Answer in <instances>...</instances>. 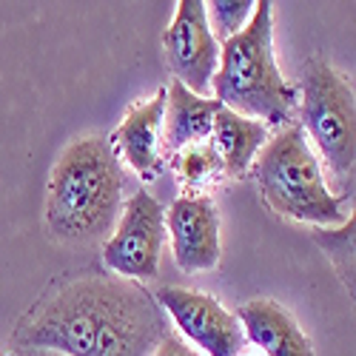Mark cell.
I'll use <instances>...</instances> for the list:
<instances>
[{
    "mask_svg": "<svg viewBox=\"0 0 356 356\" xmlns=\"http://www.w3.org/2000/svg\"><path fill=\"white\" fill-rule=\"evenodd\" d=\"M171 325L143 282L83 274L57 285L23 316L15 342L66 356H154Z\"/></svg>",
    "mask_w": 356,
    "mask_h": 356,
    "instance_id": "cell-1",
    "label": "cell"
},
{
    "mask_svg": "<svg viewBox=\"0 0 356 356\" xmlns=\"http://www.w3.org/2000/svg\"><path fill=\"white\" fill-rule=\"evenodd\" d=\"M126 171L106 137L72 140L57 157L46 186V225L60 243L108 240L123 211Z\"/></svg>",
    "mask_w": 356,
    "mask_h": 356,
    "instance_id": "cell-2",
    "label": "cell"
},
{
    "mask_svg": "<svg viewBox=\"0 0 356 356\" xmlns=\"http://www.w3.org/2000/svg\"><path fill=\"white\" fill-rule=\"evenodd\" d=\"M214 100L259 120L262 126H288L296 108V88L282 77L274 57V3L259 0L240 35L220 46V66L211 80Z\"/></svg>",
    "mask_w": 356,
    "mask_h": 356,
    "instance_id": "cell-3",
    "label": "cell"
},
{
    "mask_svg": "<svg viewBox=\"0 0 356 356\" xmlns=\"http://www.w3.org/2000/svg\"><path fill=\"white\" fill-rule=\"evenodd\" d=\"M251 171L262 200L280 217L316 228H337L348 220L345 205L350 197L331 191L300 123H288L280 134L268 137L254 157Z\"/></svg>",
    "mask_w": 356,
    "mask_h": 356,
    "instance_id": "cell-4",
    "label": "cell"
},
{
    "mask_svg": "<svg viewBox=\"0 0 356 356\" xmlns=\"http://www.w3.org/2000/svg\"><path fill=\"white\" fill-rule=\"evenodd\" d=\"M300 126L314 140L339 194H353L356 165V100L353 86L322 57L305 66L300 86Z\"/></svg>",
    "mask_w": 356,
    "mask_h": 356,
    "instance_id": "cell-5",
    "label": "cell"
},
{
    "mask_svg": "<svg viewBox=\"0 0 356 356\" xmlns=\"http://www.w3.org/2000/svg\"><path fill=\"white\" fill-rule=\"evenodd\" d=\"M165 243V211L157 197L137 188L126 197L120 220L103 243V262L117 277L134 282L154 280Z\"/></svg>",
    "mask_w": 356,
    "mask_h": 356,
    "instance_id": "cell-6",
    "label": "cell"
},
{
    "mask_svg": "<svg viewBox=\"0 0 356 356\" xmlns=\"http://www.w3.org/2000/svg\"><path fill=\"white\" fill-rule=\"evenodd\" d=\"M154 300L171 316L180 337L194 342L205 356H243L245 350V331L240 319L228 311L217 296L165 285L154 293Z\"/></svg>",
    "mask_w": 356,
    "mask_h": 356,
    "instance_id": "cell-7",
    "label": "cell"
},
{
    "mask_svg": "<svg viewBox=\"0 0 356 356\" xmlns=\"http://www.w3.org/2000/svg\"><path fill=\"white\" fill-rule=\"evenodd\" d=\"M163 49L174 80L183 83L191 95L209 97L211 80L220 66V43L205 20L202 0H180L177 3L174 20L163 35Z\"/></svg>",
    "mask_w": 356,
    "mask_h": 356,
    "instance_id": "cell-8",
    "label": "cell"
},
{
    "mask_svg": "<svg viewBox=\"0 0 356 356\" xmlns=\"http://www.w3.org/2000/svg\"><path fill=\"white\" fill-rule=\"evenodd\" d=\"M168 234L174 259L186 274L220 265V211L209 194H183L168 209Z\"/></svg>",
    "mask_w": 356,
    "mask_h": 356,
    "instance_id": "cell-9",
    "label": "cell"
},
{
    "mask_svg": "<svg viewBox=\"0 0 356 356\" xmlns=\"http://www.w3.org/2000/svg\"><path fill=\"white\" fill-rule=\"evenodd\" d=\"M163 111H165V88H160L154 97L134 103L108 140L117 160L120 163L126 160V165L137 171L145 183L160 180L165 171L163 157H160Z\"/></svg>",
    "mask_w": 356,
    "mask_h": 356,
    "instance_id": "cell-10",
    "label": "cell"
},
{
    "mask_svg": "<svg viewBox=\"0 0 356 356\" xmlns=\"http://www.w3.org/2000/svg\"><path fill=\"white\" fill-rule=\"evenodd\" d=\"M245 339L254 342L262 356H314V342L300 328V322L291 316L274 300H251L236 308Z\"/></svg>",
    "mask_w": 356,
    "mask_h": 356,
    "instance_id": "cell-11",
    "label": "cell"
},
{
    "mask_svg": "<svg viewBox=\"0 0 356 356\" xmlns=\"http://www.w3.org/2000/svg\"><path fill=\"white\" fill-rule=\"evenodd\" d=\"M222 106L214 97H200L191 95L183 83L171 80L165 88V111H163V126H165V152L177 154L180 148L194 143H209L214 117Z\"/></svg>",
    "mask_w": 356,
    "mask_h": 356,
    "instance_id": "cell-12",
    "label": "cell"
},
{
    "mask_svg": "<svg viewBox=\"0 0 356 356\" xmlns=\"http://www.w3.org/2000/svg\"><path fill=\"white\" fill-rule=\"evenodd\" d=\"M209 143L217 152L225 174L245 177L254 165V157L259 154V148L268 143V126H262L259 120H251V117L234 114L228 108H220L214 117Z\"/></svg>",
    "mask_w": 356,
    "mask_h": 356,
    "instance_id": "cell-13",
    "label": "cell"
},
{
    "mask_svg": "<svg viewBox=\"0 0 356 356\" xmlns=\"http://www.w3.org/2000/svg\"><path fill=\"white\" fill-rule=\"evenodd\" d=\"M177 160V174L186 188H202L209 186L214 177L222 174V163L217 157V152L211 148V143H194V145H186L180 152L174 154Z\"/></svg>",
    "mask_w": 356,
    "mask_h": 356,
    "instance_id": "cell-14",
    "label": "cell"
},
{
    "mask_svg": "<svg viewBox=\"0 0 356 356\" xmlns=\"http://www.w3.org/2000/svg\"><path fill=\"white\" fill-rule=\"evenodd\" d=\"M314 240L331 257L339 280L353 293V214L337 228H314Z\"/></svg>",
    "mask_w": 356,
    "mask_h": 356,
    "instance_id": "cell-15",
    "label": "cell"
},
{
    "mask_svg": "<svg viewBox=\"0 0 356 356\" xmlns=\"http://www.w3.org/2000/svg\"><path fill=\"white\" fill-rule=\"evenodd\" d=\"M251 15L254 0H211V3H205V20H209V29L220 46L234 35H240Z\"/></svg>",
    "mask_w": 356,
    "mask_h": 356,
    "instance_id": "cell-16",
    "label": "cell"
},
{
    "mask_svg": "<svg viewBox=\"0 0 356 356\" xmlns=\"http://www.w3.org/2000/svg\"><path fill=\"white\" fill-rule=\"evenodd\" d=\"M154 356H202V353L194 350L180 334H174V331H171V334L160 342V348L154 350Z\"/></svg>",
    "mask_w": 356,
    "mask_h": 356,
    "instance_id": "cell-17",
    "label": "cell"
},
{
    "mask_svg": "<svg viewBox=\"0 0 356 356\" xmlns=\"http://www.w3.org/2000/svg\"><path fill=\"white\" fill-rule=\"evenodd\" d=\"M17 356H66V353H57L49 348H17Z\"/></svg>",
    "mask_w": 356,
    "mask_h": 356,
    "instance_id": "cell-18",
    "label": "cell"
},
{
    "mask_svg": "<svg viewBox=\"0 0 356 356\" xmlns=\"http://www.w3.org/2000/svg\"><path fill=\"white\" fill-rule=\"evenodd\" d=\"M257 356H259V353H257Z\"/></svg>",
    "mask_w": 356,
    "mask_h": 356,
    "instance_id": "cell-19",
    "label": "cell"
}]
</instances>
